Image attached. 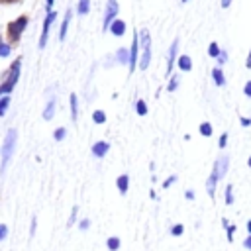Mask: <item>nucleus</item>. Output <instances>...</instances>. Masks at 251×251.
<instances>
[{
	"label": "nucleus",
	"instance_id": "nucleus-1",
	"mask_svg": "<svg viewBox=\"0 0 251 251\" xmlns=\"http://www.w3.org/2000/svg\"><path fill=\"white\" fill-rule=\"evenodd\" d=\"M27 22H29L27 14H22V16H18L16 20H12V22L6 24V39H8L10 45H16V43L20 41L24 29L27 27Z\"/></svg>",
	"mask_w": 251,
	"mask_h": 251
},
{
	"label": "nucleus",
	"instance_id": "nucleus-2",
	"mask_svg": "<svg viewBox=\"0 0 251 251\" xmlns=\"http://www.w3.org/2000/svg\"><path fill=\"white\" fill-rule=\"evenodd\" d=\"M20 67H22V59L18 57V59L10 65L8 73L4 75V80H2V84H0V94H8V92L16 86V82H18V78H20Z\"/></svg>",
	"mask_w": 251,
	"mask_h": 251
},
{
	"label": "nucleus",
	"instance_id": "nucleus-3",
	"mask_svg": "<svg viewBox=\"0 0 251 251\" xmlns=\"http://www.w3.org/2000/svg\"><path fill=\"white\" fill-rule=\"evenodd\" d=\"M139 37H141V53H139L137 67L141 71H145L149 67V63H151V37H149V31L147 29H141Z\"/></svg>",
	"mask_w": 251,
	"mask_h": 251
},
{
	"label": "nucleus",
	"instance_id": "nucleus-4",
	"mask_svg": "<svg viewBox=\"0 0 251 251\" xmlns=\"http://www.w3.org/2000/svg\"><path fill=\"white\" fill-rule=\"evenodd\" d=\"M14 145H16V129H10L6 139H4V147H2V163H0V173L6 171V165L14 153Z\"/></svg>",
	"mask_w": 251,
	"mask_h": 251
},
{
	"label": "nucleus",
	"instance_id": "nucleus-5",
	"mask_svg": "<svg viewBox=\"0 0 251 251\" xmlns=\"http://www.w3.org/2000/svg\"><path fill=\"white\" fill-rule=\"evenodd\" d=\"M116 14H118V0H108L106 4V12H104V24H102V29H110V24L116 20Z\"/></svg>",
	"mask_w": 251,
	"mask_h": 251
},
{
	"label": "nucleus",
	"instance_id": "nucleus-6",
	"mask_svg": "<svg viewBox=\"0 0 251 251\" xmlns=\"http://www.w3.org/2000/svg\"><path fill=\"white\" fill-rule=\"evenodd\" d=\"M137 61H139V33H135V35H133V41H131V49H129V63H127L129 73H133V71H135Z\"/></svg>",
	"mask_w": 251,
	"mask_h": 251
},
{
	"label": "nucleus",
	"instance_id": "nucleus-7",
	"mask_svg": "<svg viewBox=\"0 0 251 251\" xmlns=\"http://www.w3.org/2000/svg\"><path fill=\"white\" fill-rule=\"evenodd\" d=\"M55 12H49L47 16H45V20H43V31H41V37H39V49H43L45 47V43H47V37H49V29H51V24L55 22Z\"/></svg>",
	"mask_w": 251,
	"mask_h": 251
},
{
	"label": "nucleus",
	"instance_id": "nucleus-8",
	"mask_svg": "<svg viewBox=\"0 0 251 251\" xmlns=\"http://www.w3.org/2000/svg\"><path fill=\"white\" fill-rule=\"evenodd\" d=\"M218 180H220V176H218V165L214 163L212 173H210V176H208V180H206V192H208V196H210L212 200L216 198V184H218Z\"/></svg>",
	"mask_w": 251,
	"mask_h": 251
},
{
	"label": "nucleus",
	"instance_id": "nucleus-9",
	"mask_svg": "<svg viewBox=\"0 0 251 251\" xmlns=\"http://www.w3.org/2000/svg\"><path fill=\"white\" fill-rule=\"evenodd\" d=\"M176 51H178V39H173L171 49H169V59H167V75H171L173 71V65L176 61Z\"/></svg>",
	"mask_w": 251,
	"mask_h": 251
},
{
	"label": "nucleus",
	"instance_id": "nucleus-10",
	"mask_svg": "<svg viewBox=\"0 0 251 251\" xmlns=\"http://www.w3.org/2000/svg\"><path fill=\"white\" fill-rule=\"evenodd\" d=\"M108 151H110V143H108V141H96V143L92 145V155H94L96 159H102Z\"/></svg>",
	"mask_w": 251,
	"mask_h": 251
},
{
	"label": "nucleus",
	"instance_id": "nucleus-11",
	"mask_svg": "<svg viewBox=\"0 0 251 251\" xmlns=\"http://www.w3.org/2000/svg\"><path fill=\"white\" fill-rule=\"evenodd\" d=\"M116 186H118V192H120L122 196H126V194H127V188H129V175H127V173L120 175V176L116 178Z\"/></svg>",
	"mask_w": 251,
	"mask_h": 251
},
{
	"label": "nucleus",
	"instance_id": "nucleus-12",
	"mask_svg": "<svg viewBox=\"0 0 251 251\" xmlns=\"http://www.w3.org/2000/svg\"><path fill=\"white\" fill-rule=\"evenodd\" d=\"M216 165H218V176H220V180L226 176V173H227V167H229V157L227 155H222L218 161H216Z\"/></svg>",
	"mask_w": 251,
	"mask_h": 251
},
{
	"label": "nucleus",
	"instance_id": "nucleus-13",
	"mask_svg": "<svg viewBox=\"0 0 251 251\" xmlns=\"http://www.w3.org/2000/svg\"><path fill=\"white\" fill-rule=\"evenodd\" d=\"M110 31H112L116 37L124 35V33H126V22H124V20H114V22L110 24Z\"/></svg>",
	"mask_w": 251,
	"mask_h": 251
},
{
	"label": "nucleus",
	"instance_id": "nucleus-14",
	"mask_svg": "<svg viewBox=\"0 0 251 251\" xmlns=\"http://www.w3.org/2000/svg\"><path fill=\"white\" fill-rule=\"evenodd\" d=\"M212 78H214V82H216L218 86H226V76H224V71H222L220 67L212 69Z\"/></svg>",
	"mask_w": 251,
	"mask_h": 251
},
{
	"label": "nucleus",
	"instance_id": "nucleus-15",
	"mask_svg": "<svg viewBox=\"0 0 251 251\" xmlns=\"http://www.w3.org/2000/svg\"><path fill=\"white\" fill-rule=\"evenodd\" d=\"M69 22H71V10L65 14V20H63V24H61V29H59V39H61V41L67 37V27H69Z\"/></svg>",
	"mask_w": 251,
	"mask_h": 251
},
{
	"label": "nucleus",
	"instance_id": "nucleus-16",
	"mask_svg": "<svg viewBox=\"0 0 251 251\" xmlns=\"http://www.w3.org/2000/svg\"><path fill=\"white\" fill-rule=\"evenodd\" d=\"M176 63H178V69H180V71H190V69H192V61H190L188 55H180Z\"/></svg>",
	"mask_w": 251,
	"mask_h": 251
},
{
	"label": "nucleus",
	"instance_id": "nucleus-17",
	"mask_svg": "<svg viewBox=\"0 0 251 251\" xmlns=\"http://www.w3.org/2000/svg\"><path fill=\"white\" fill-rule=\"evenodd\" d=\"M120 245H122V239H120L118 235H112V237H108V239H106V247H108L110 251H118V249H120Z\"/></svg>",
	"mask_w": 251,
	"mask_h": 251
},
{
	"label": "nucleus",
	"instance_id": "nucleus-18",
	"mask_svg": "<svg viewBox=\"0 0 251 251\" xmlns=\"http://www.w3.org/2000/svg\"><path fill=\"white\" fill-rule=\"evenodd\" d=\"M53 112H55V98L51 96L47 106H45V112H43V120H51L53 118Z\"/></svg>",
	"mask_w": 251,
	"mask_h": 251
},
{
	"label": "nucleus",
	"instance_id": "nucleus-19",
	"mask_svg": "<svg viewBox=\"0 0 251 251\" xmlns=\"http://www.w3.org/2000/svg\"><path fill=\"white\" fill-rule=\"evenodd\" d=\"M78 118V102H76V94H71V120L76 122Z\"/></svg>",
	"mask_w": 251,
	"mask_h": 251
},
{
	"label": "nucleus",
	"instance_id": "nucleus-20",
	"mask_svg": "<svg viewBox=\"0 0 251 251\" xmlns=\"http://www.w3.org/2000/svg\"><path fill=\"white\" fill-rule=\"evenodd\" d=\"M116 57H118V63H122V65L129 63V51H127L126 47H120L118 53H116Z\"/></svg>",
	"mask_w": 251,
	"mask_h": 251
},
{
	"label": "nucleus",
	"instance_id": "nucleus-21",
	"mask_svg": "<svg viewBox=\"0 0 251 251\" xmlns=\"http://www.w3.org/2000/svg\"><path fill=\"white\" fill-rule=\"evenodd\" d=\"M198 129H200V133H202L204 137H210V135L214 133V129H212V124H210V122H202Z\"/></svg>",
	"mask_w": 251,
	"mask_h": 251
},
{
	"label": "nucleus",
	"instance_id": "nucleus-22",
	"mask_svg": "<svg viewBox=\"0 0 251 251\" xmlns=\"http://www.w3.org/2000/svg\"><path fill=\"white\" fill-rule=\"evenodd\" d=\"M135 112H137L139 116H145V114H147V104H145V100L139 98V100L135 102Z\"/></svg>",
	"mask_w": 251,
	"mask_h": 251
},
{
	"label": "nucleus",
	"instance_id": "nucleus-23",
	"mask_svg": "<svg viewBox=\"0 0 251 251\" xmlns=\"http://www.w3.org/2000/svg\"><path fill=\"white\" fill-rule=\"evenodd\" d=\"M92 120H94V124H106V114L102 110H94Z\"/></svg>",
	"mask_w": 251,
	"mask_h": 251
},
{
	"label": "nucleus",
	"instance_id": "nucleus-24",
	"mask_svg": "<svg viewBox=\"0 0 251 251\" xmlns=\"http://www.w3.org/2000/svg\"><path fill=\"white\" fill-rule=\"evenodd\" d=\"M88 8H90V0H78V14L80 16H84V14H88Z\"/></svg>",
	"mask_w": 251,
	"mask_h": 251
},
{
	"label": "nucleus",
	"instance_id": "nucleus-25",
	"mask_svg": "<svg viewBox=\"0 0 251 251\" xmlns=\"http://www.w3.org/2000/svg\"><path fill=\"white\" fill-rule=\"evenodd\" d=\"M226 204H227V206L233 204V184H227V186H226Z\"/></svg>",
	"mask_w": 251,
	"mask_h": 251
},
{
	"label": "nucleus",
	"instance_id": "nucleus-26",
	"mask_svg": "<svg viewBox=\"0 0 251 251\" xmlns=\"http://www.w3.org/2000/svg\"><path fill=\"white\" fill-rule=\"evenodd\" d=\"M182 233H184V226H182V224H175V226L171 227V235L178 237V235H182Z\"/></svg>",
	"mask_w": 251,
	"mask_h": 251
},
{
	"label": "nucleus",
	"instance_id": "nucleus-27",
	"mask_svg": "<svg viewBox=\"0 0 251 251\" xmlns=\"http://www.w3.org/2000/svg\"><path fill=\"white\" fill-rule=\"evenodd\" d=\"M176 88H178V76H176V75H173V78H171V80H169V84H167V90H171V92H173V90H176Z\"/></svg>",
	"mask_w": 251,
	"mask_h": 251
},
{
	"label": "nucleus",
	"instance_id": "nucleus-28",
	"mask_svg": "<svg viewBox=\"0 0 251 251\" xmlns=\"http://www.w3.org/2000/svg\"><path fill=\"white\" fill-rule=\"evenodd\" d=\"M65 135H67V129H65V127H59V129H55V133H53L55 141H63Z\"/></svg>",
	"mask_w": 251,
	"mask_h": 251
},
{
	"label": "nucleus",
	"instance_id": "nucleus-29",
	"mask_svg": "<svg viewBox=\"0 0 251 251\" xmlns=\"http://www.w3.org/2000/svg\"><path fill=\"white\" fill-rule=\"evenodd\" d=\"M10 51H12V47H10V43H0V57H8L10 55Z\"/></svg>",
	"mask_w": 251,
	"mask_h": 251
},
{
	"label": "nucleus",
	"instance_id": "nucleus-30",
	"mask_svg": "<svg viewBox=\"0 0 251 251\" xmlns=\"http://www.w3.org/2000/svg\"><path fill=\"white\" fill-rule=\"evenodd\" d=\"M208 55H210V57H218V55H220V47H218V43H210V47H208Z\"/></svg>",
	"mask_w": 251,
	"mask_h": 251
},
{
	"label": "nucleus",
	"instance_id": "nucleus-31",
	"mask_svg": "<svg viewBox=\"0 0 251 251\" xmlns=\"http://www.w3.org/2000/svg\"><path fill=\"white\" fill-rule=\"evenodd\" d=\"M235 231H237V226H227V227H226V233H227V241H229V243L233 241V233H235Z\"/></svg>",
	"mask_w": 251,
	"mask_h": 251
},
{
	"label": "nucleus",
	"instance_id": "nucleus-32",
	"mask_svg": "<svg viewBox=\"0 0 251 251\" xmlns=\"http://www.w3.org/2000/svg\"><path fill=\"white\" fill-rule=\"evenodd\" d=\"M8 104H10V96H4L2 100H0V116L6 112V108H8Z\"/></svg>",
	"mask_w": 251,
	"mask_h": 251
},
{
	"label": "nucleus",
	"instance_id": "nucleus-33",
	"mask_svg": "<svg viewBox=\"0 0 251 251\" xmlns=\"http://www.w3.org/2000/svg\"><path fill=\"white\" fill-rule=\"evenodd\" d=\"M226 143H227V131H224V133L220 135V139H218V147H220V149H224V147H226Z\"/></svg>",
	"mask_w": 251,
	"mask_h": 251
},
{
	"label": "nucleus",
	"instance_id": "nucleus-34",
	"mask_svg": "<svg viewBox=\"0 0 251 251\" xmlns=\"http://www.w3.org/2000/svg\"><path fill=\"white\" fill-rule=\"evenodd\" d=\"M173 182H176V175H171V176H167V178H165V182H163V188H169Z\"/></svg>",
	"mask_w": 251,
	"mask_h": 251
},
{
	"label": "nucleus",
	"instance_id": "nucleus-35",
	"mask_svg": "<svg viewBox=\"0 0 251 251\" xmlns=\"http://www.w3.org/2000/svg\"><path fill=\"white\" fill-rule=\"evenodd\" d=\"M216 59H218V63H220V65H224V63L227 61V53H226L224 49H220V55H218Z\"/></svg>",
	"mask_w": 251,
	"mask_h": 251
},
{
	"label": "nucleus",
	"instance_id": "nucleus-36",
	"mask_svg": "<svg viewBox=\"0 0 251 251\" xmlns=\"http://www.w3.org/2000/svg\"><path fill=\"white\" fill-rule=\"evenodd\" d=\"M76 212H78V208L75 206V208H73V212H71V218H69V226H73V224L76 222Z\"/></svg>",
	"mask_w": 251,
	"mask_h": 251
},
{
	"label": "nucleus",
	"instance_id": "nucleus-37",
	"mask_svg": "<svg viewBox=\"0 0 251 251\" xmlns=\"http://www.w3.org/2000/svg\"><path fill=\"white\" fill-rule=\"evenodd\" d=\"M78 227H80V229H82V231H86V229H88V227H90V220H88V218H86V220H82V222H80V224H78Z\"/></svg>",
	"mask_w": 251,
	"mask_h": 251
},
{
	"label": "nucleus",
	"instance_id": "nucleus-38",
	"mask_svg": "<svg viewBox=\"0 0 251 251\" xmlns=\"http://www.w3.org/2000/svg\"><path fill=\"white\" fill-rule=\"evenodd\" d=\"M239 124H241L243 127H249V126H251V118H245V116H241V118H239Z\"/></svg>",
	"mask_w": 251,
	"mask_h": 251
},
{
	"label": "nucleus",
	"instance_id": "nucleus-39",
	"mask_svg": "<svg viewBox=\"0 0 251 251\" xmlns=\"http://www.w3.org/2000/svg\"><path fill=\"white\" fill-rule=\"evenodd\" d=\"M243 94L251 98V80H247V82H245V86H243Z\"/></svg>",
	"mask_w": 251,
	"mask_h": 251
},
{
	"label": "nucleus",
	"instance_id": "nucleus-40",
	"mask_svg": "<svg viewBox=\"0 0 251 251\" xmlns=\"http://www.w3.org/2000/svg\"><path fill=\"white\" fill-rule=\"evenodd\" d=\"M22 0H0V6H14V4H20Z\"/></svg>",
	"mask_w": 251,
	"mask_h": 251
},
{
	"label": "nucleus",
	"instance_id": "nucleus-41",
	"mask_svg": "<svg viewBox=\"0 0 251 251\" xmlns=\"http://www.w3.org/2000/svg\"><path fill=\"white\" fill-rule=\"evenodd\" d=\"M243 247H245L247 251H251V233H249V235L243 239Z\"/></svg>",
	"mask_w": 251,
	"mask_h": 251
},
{
	"label": "nucleus",
	"instance_id": "nucleus-42",
	"mask_svg": "<svg viewBox=\"0 0 251 251\" xmlns=\"http://www.w3.org/2000/svg\"><path fill=\"white\" fill-rule=\"evenodd\" d=\"M194 196H196L194 190H186V192H184V198H186V200H194Z\"/></svg>",
	"mask_w": 251,
	"mask_h": 251
},
{
	"label": "nucleus",
	"instance_id": "nucleus-43",
	"mask_svg": "<svg viewBox=\"0 0 251 251\" xmlns=\"http://www.w3.org/2000/svg\"><path fill=\"white\" fill-rule=\"evenodd\" d=\"M8 233V227L4 224H0V239H4V235Z\"/></svg>",
	"mask_w": 251,
	"mask_h": 251
},
{
	"label": "nucleus",
	"instance_id": "nucleus-44",
	"mask_svg": "<svg viewBox=\"0 0 251 251\" xmlns=\"http://www.w3.org/2000/svg\"><path fill=\"white\" fill-rule=\"evenodd\" d=\"M245 65H247V69H251V51H249V55H247V61H245Z\"/></svg>",
	"mask_w": 251,
	"mask_h": 251
},
{
	"label": "nucleus",
	"instance_id": "nucleus-45",
	"mask_svg": "<svg viewBox=\"0 0 251 251\" xmlns=\"http://www.w3.org/2000/svg\"><path fill=\"white\" fill-rule=\"evenodd\" d=\"M29 231H31V235H33V233H35V218H33V220H31V229H29Z\"/></svg>",
	"mask_w": 251,
	"mask_h": 251
},
{
	"label": "nucleus",
	"instance_id": "nucleus-46",
	"mask_svg": "<svg viewBox=\"0 0 251 251\" xmlns=\"http://www.w3.org/2000/svg\"><path fill=\"white\" fill-rule=\"evenodd\" d=\"M231 4V0H222V8H227Z\"/></svg>",
	"mask_w": 251,
	"mask_h": 251
},
{
	"label": "nucleus",
	"instance_id": "nucleus-47",
	"mask_svg": "<svg viewBox=\"0 0 251 251\" xmlns=\"http://www.w3.org/2000/svg\"><path fill=\"white\" fill-rule=\"evenodd\" d=\"M245 227H247V233H251V220H247V224H245Z\"/></svg>",
	"mask_w": 251,
	"mask_h": 251
},
{
	"label": "nucleus",
	"instance_id": "nucleus-48",
	"mask_svg": "<svg viewBox=\"0 0 251 251\" xmlns=\"http://www.w3.org/2000/svg\"><path fill=\"white\" fill-rule=\"evenodd\" d=\"M51 6H53V0H47V12H51Z\"/></svg>",
	"mask_w": 251,
	"mask_h": 251
},
{
	"label": "nucleus",
	"instance_id": "nucleus-49",
	"mask_svg": "<svg viewBox=\"0 0 251 251\" xmlns=\"http://www.w3.org/2000/svg\"><path fill=\"white\" fill-rule=\"evenodd\" d=\"M247 165H249V167H251V157H249V159H247Z\"/></svg>",
	"mask_w": 251,
	"mask_h": 251
},
{
	"label": "nucleus",
	"instance_id": "nucleus-50",
	"mask_svg": "<svg viewBox=\"0 0 251 251\" xmlns=\"http://www.w3.org/2000/svg\"><path fill=\"white\" fill-rule=\"evenodd\" d=\"M0 43H2V35H0Z\"/></svg>",
	"mask_w": 251,
	"mask_h": 251
},
{
	"label": "nucleus",
	"instance_id": "nucleus-51",
	"mask_svg": "<svg viewBox=\"0 0 251 251\" xmlns=\"http://www.w3.org/2000/svg\"><path fill=\"white\" fill-rule=\"evenodd\" d=\"M182 2H186V0H182Z\"/></svg>",
	"mask_w": 251,
	"mask_h": 251
}]
</instances>
